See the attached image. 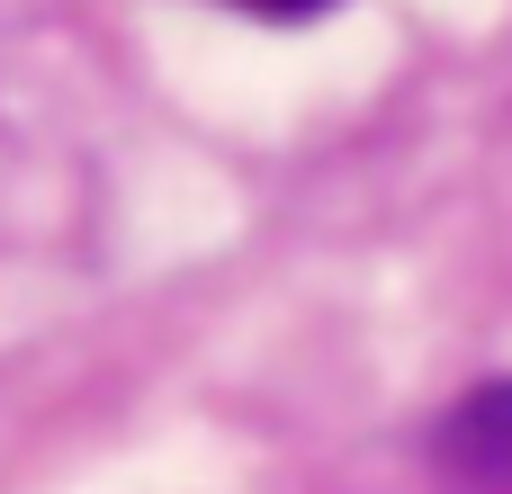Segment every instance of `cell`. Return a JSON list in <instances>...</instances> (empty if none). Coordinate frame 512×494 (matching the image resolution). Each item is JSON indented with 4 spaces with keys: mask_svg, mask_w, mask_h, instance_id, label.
I'll return each mask as SVG.
<instances>
[{
    "mask_svg": "<svg viewBox=\"0 0 512 494\" xmlns=\"http://www.w3.org/2000/svg\"><path fill=\"white\" fill-rule=\"evenodd\" d=\"M441 459L459 477H477V486H512V378H495V387H477V396L450 405Z\"/></svg>",
    "mask_w": 512,
    "mask_h": 494,
    "instance_id": "obj_1",
    "label": "cell"
},
{
    "mask_svg": "<svg viewBox=\"0 0 512 494\" xmlns=\"http://www.w3.org/2000/svg\"><path fill=\"white\" fill-rule=\"evenodd\" d=\"M234 9H252V18H315V9H333V0H234Z\"/></svg>",
    "mask_w": 512,
    "mask_h": 494,
    "instance_id": "obj_2",
    "label": "cell"
}]
</instances>
